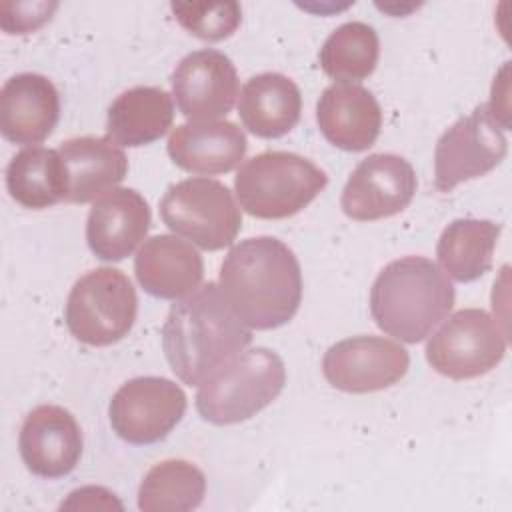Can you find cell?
I'll return each instance as SVG.
<instances>
[{"mask_svg": "<svg viewBox=\"0 0 512 512\" xmlns=\"http://www.w3.org/2000/svg\"><path fill=\"white\" fill-rule=\"evenodd\" d=\"M250 342V328L236 316L216 282L178 300L162 326L166 360L188 386L206 382Z\"/></svg>", "mask_w": 512, "mask_h": 512, "instance_id": "6da1fadb", "label": "cell"}, {"mask_svg": "<svg viewBox=\"0 0 512 512\" xmlns=\"http://www.w3.org/2000/svg\"><path fill=\"white\" fill-rule=\"evenodd\" d=\"M220 288L248 328L272 330L292 320L300 306V262L274 236L246 238L226 254Z\"/></svg>", "mask_w": 512, "mask_h": 512, "instance_id": "7a4b0ae2", "label": "cell"}, {"mask_svg": "<svg viewBox=\"0 0 512 512\" xmlns=\"http://www.w3.org/2000/svg\"><path fill=\"white\" fill-rule=\"evenodd\" d=\"M454 306L448 276L424 256L386 264L370 290V314L380 330L406 342L424 340Z\"/></svg>", "mask_w": 512, "mask_h": 512, "instance_id": "3957f363", "label": "cell"}, {"mask_svg": "<svg viewBox=\"0 0 512 512\" xmlns=\"http://www.w3.org/2000/svg\"><path fill=\"white\" fill-rule=\"evenodd\" d=\"M328 184V176L314 162L294 152L268 150L246 160L234 176L240 206L264 220L298 214Z\"/></svg>", "mask_w": 512, "mask_h": 512, "instance_id": "277c9868", "label": "cell"}, {"mask_svg": "<svg viewBox=\"0 0 512 512\" xmlns=\"http://www.w3.org/2000/svg\"><path fill=\"white\" fill-rule=\"evenodd\" d=\"M286 384L282 358L264 346L240 352L200 384L198 414L212 424H236L264 410Z\"/></svg>", "mask_w": 512, "mask_h": 512, "instance_id": "5b68a950", "label": "cell"}, {"mask_svg": "<svg viewBox=\"0 0 512 512\" xmlns=\"http://www.w3.org/2000/svg\"><path fill=\"white\" fill-rule=\"evenodd\" d=\"M138 298L130 278L110 266L94 268L76 280L66 300V326L88 346H110L134 326Z\"/></svg>", "mask_w": 512, "mask_h": 512, "instance_id": "8992f818", "label": "cell"}, {"mask_svg": "<svg viewBox=\"0 0 512 512\" xmlns=\"http://www.w3.org/2000/svg\"><path fill=\"white\" fill-rule=\"evenodd\" d=\"M162 222L204 250L230 246L242 226L240 208L232 192L212 178H186L164 192Z\"/></svg>", "mask_w": 512, "mask_h": 512, "instance_id": "52a82bcc", "label": "cell"}, {"mask_svg": "<svg viewBox=\"0 0 512 512\" xmlns=\"http://www.w3.org/2000/svg\"><path fill=\"white\" fill-rule=\"evenodd\" d=\"M506 354V332L480 308L454 312L428 340L426 360L442 376L468 380L496 368Z\"/></svg>", "mask_w": 512, "mask_h": 512, "instance_id": "ba28073f", "label": "cell"}, {"mask_svg": "<svg viewBox=\"0 0 512 512\" xmlns=\"http://www.w3.org/2000/svg\"><path fill=\"white\" fill-rule=\"evenodd\" d=\"M502 128L484 104L476 106L468 116L458 118L438 138L434 148L436 190L450 192L458 184L496 168L508 152V140Z\"/></svg>", "mask_w": 512, "mask_h": 512, "instance_id": "9c48e42d", "label": "cell"}, {"mask_svg": "<svg viewBox=\"0 0 512 512\" xmlns=\"http://www.w3.org/2000/svg\"><path fill=\"white\" fill-rule=\"evenodd\" d=\"M184 412V390L162 376H138L124 382L108 406L114 432L138 446L166 438Z\"/></svg>", "mask_w": 512, "mask_h": 512, "instance_id": "30bf717a", "label": "cell"}, {"mask_svg": "<svg viewBox=\"0 0 512 512\" xmlns=\"http://www.w3.org/2000/svg\"><path fill=\"white\" fill-rule=\"evenodd\" d=\"M410 366V354L384 336H352L332 344L322 358V372L330 386L366 394L390 388Z\"/></svg>", "mask_w": 512, "mask_h": 512, "instance_id": "8fae6325", "label": "cell"}, {"mask_svg": "<svg viewBox=\"0 0 512 512\" xmlns=\"http://www.w3.org/2000/svg\"><path fill=\"white\" fill-rule=\"evenodd\" d=\"M416 186V172L406 158L388 152L370 154L346 180L340 206L358 222L388 218L412 202Z\"/></svg>", "mask_w": 512, "mask_h": 512, "instance_id": "7c38bea8", "label": "cell"}, {"mask_svg": "<svg viewBox=\"0 0 512 512\" xmlns=\"http://www.w3.org/2000/svg\"><path fill=\"white\" fill-rule=\"evenodd\" d=\"M172 92L188 120H216L236 102L238 74L224 52L202 48L178 62L172 72Z\"/></svg>", "mask_w": 512, "mask_h": 512, "instance_id": "4fadbf2b", "label": "cell"}, {"mask_svg": "<svg viewBox=\"0 0 512 512\" xmlns=\"http://www.w3.org/2000/svg\"><path fill=\"white\" fill-rule=\"evenodd\" d=\"M18 448L32 474L62 478L76 468L82 456V430L66 408L40 404L24 418Z\"/></svg>", "mask_w": 512, "mask_h": 512, "instance_id": "5bb4252c", "label": "cell"}, {"mask_svg": "<svg viewBox=\"0 0 512 512\" xmlns=\"http://www.w3.org/2000/svg\"><path fill=\"white\" fill-rule=\"evenodd\" d=\"M150 206L134 188H114L94 200L86 220V240L100 260L130 256L150 230Z\"/></svg>", "mask_w": 512, "mask_h": 512, "instance_id": "9a60e30c", "label": "cell"}, {"mask_svg": "<svg viewBox=\"0 0 512 512\" xmlns=\"http://www.w3.org/2000/svg\"><path fill=\"white\" fill-rule=\"evenodd\" d=\"M60 118V96L52 80L20 72L0 90V130L14 144H40Z\"/></svg>", "mask_w": 512, "mask_h": 512, "instance_id": "2e32d148", "label": "cell"}, {"mask_svg": "<svg viewBox=\"0 0 512 512\" xmlns=\"http://www.w3.org/2000/svg\"><path fill=\"white\" fill-rule=\"evenodd\" d=\"M316 122L324 138L336 148L362 152L380 134L382 108L368 88L356 82H334L316 104Z\"/></svg>", "mask_w": 512, "mask_h": 512, "instance_id": "e0dca14e", "label": "cell"}, {"mask_svg": "<svg viewBox=\"0 0 512 512\" xmlns=\"http://www.w3.org/2000/svg\"><path fill=\"white\" fill-rule=\"evenodd\" d=\"M134 274L148 294L182 300L200 286L204 260L190 242L174 234H156L136 252Z\"/></svg>", "mask_w": 512, "mask_h": 512, "instance_id": "ac0fdd59", "label": "cell"}, {"mask_svg": "<svg viewBox=\"0 0 512 512\" xmlns=\"http://www.w3.org/2000/svg\"><path fill=\"white\" fill-rule=\"evenodd\" d=\"M246 134L230 120H190L168 138V154L176 166L192 174H224L244 158Z\"/></svg>", "mask_w": 512, "mask_h": 512, "instance_id": "d6986e66", "label": "cell"}, {"mask_svg": "<svg viewBox=\"0 0 512 512\" xmlns=\"http://www.w3.org/2000/svg\"><path fill=\"white\" fill-rule=\"evenodd\" d=\"M58 152L66 166V202L84 204L120 184L128 172L124 150L108 136H76L64 140Z\"/></svg>", "mask_w": 512, "mask_h": 512, "instance_id": "ffe728a7", "label": "cell"}, {"mask_svg": "<svg viewBox=\"0 0 512 512\" xmlns=\"http://www.w3.org/2000/svg\"><path fill=\"white\" fill-rule=\"evenodd\" d=\"M302 96L298 86L280 72L252 76L238 100L242 124L258 138H280L300 120Z\"/></svg>", "mask_w": 512, "mask_h": 512, "instance_id": "44dd1931", "label": "cell"}, {"mask_svg": "<svg viewBox=\"0 0 512 512\" xmlns=\"http://www.w3.org/2000/svg\"><path fill=\"white\" fill-rule=\"evenodd\" d=\"M174 120L172 96L156 86L124 90L108 108V138L118 146H144L168 132Z\"/></svg>", "mask_w": 512, "mask_h": 512, "instance_id": "7402d4cb", "label": "cell"}, {"mask_svg": "<svg viewBox=\"0 0 512 512\" xmlns=\"http://www.w3.org/2000/svg\"><path fill=\"white\" fill-rule=\"evenodd\" d=\"M6 188L18 204L42 210L66 200L68 178L58 150L28 146L12 156L6 168Z\"/></svg>", "mask_w": 512, "mask_h": 512, "instance_id": "603a6c76", "label": "cell"}, {"mask_svg": "<svg viewBox=\"0 0 512 512\" xmlns=\"http://www.w3.org/2000/svg\"><path fill=\"white\" fill-rule=\"evenodd\" d=\"M500 224L480 218H458L450 222L436 246L442 272L456 282H472L492 268Z\"/></svg>", "mask_w": 512, "mask_h": 512, "instance_id": "cb8c5ba5", "label": "cell"}, {"mask_svg": "<svg viewBox=\"0 0 512 512\" xmlns=\"http://www.w3.org/2000/svg\"><path fill=\"white\" fill-rule=\"evenodd\" d=\"M206 478L188 460H162L154 464L138 488V508L144 512H186L202 504Z\"/></svg>", "mask_w": 512, "mask_h": 512, "instance_id": "d4e9b609", "label": "cell"}, {"mask_svg": "<svg viewBox=\"0 0 512 512\" xmlns=\"http://www.w3.org/2000/svg\"><path fill=\"white\" fill-rule=\"evenodd\" d=\"M380 56L376 30L366 22L340 24L320 48V66L336 82L368 78Z\"/></svg>", "mask_w": 512, "mask_h": 512, "instance_id": "484cf974", "label": "cell"}, {"mask_svg": "<svg viewBox=\"0 0 512 512\" xmlns=\"http://www.w3.org/2000/svg\"><path fill=\"white\" fill-rule=\"evenodd\" d=\"M176 20L196 38L218 42L236 32L242 20L238 2H172L170 4Z\"/></svg>", "mask_w": 512, "mask_h": 512, "instance_id": "4316f807", "label": "cell"}, {"mask_svg": "<svg viewBox=\"0 0 512 512\" xmlns=\"http://www.w3.org/2000/svg\"><path fill=\"white\" fill-rule=\"evenodd\" d=\"M10 4V2H8ZM18 16L0 18L2 30L8 34H26L40 28L52 18V12L58 8L56 2H28V4H10Z\"/></svg>", "mask_w": 512, "mask_h": 512, "instance_id": "83f0119b", "label": "cell"}]
</instances>
